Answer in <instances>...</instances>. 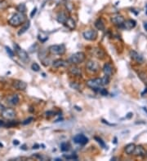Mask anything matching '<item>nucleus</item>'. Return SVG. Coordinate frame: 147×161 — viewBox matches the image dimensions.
<instances>
[{"mask_svg":"<svg viewBox=\"0 0 147 161\" xmlns=\"http://www.w3.org/2000/svg\"><path fill=\"white\" fill-rule=\"evenodd\" d=\"M109 82V77L105 75L101 78H95V79H91L88 80L86 82V85L92 88V90H100L101 86H104L108 85Z\"/></svg>","mask_w":147,"mask_h":161,"instance_id":"f257e3e1","label":"nucleus"},{"mask_svg":"<svg viewBox=\"0 0 147 161\" xmlns=\"http://www.w3.org/2000/svg\"><path fill=\"white\" fill-rule=\"evenodd\" d=\"M26 21V16L24 13L21 12H18L14 14L13 16L10 18V20H8V23L10 25L13 26V27H17L19 25H20L21 24L25 23Z\"/></svg>","mask_w":147,"mask_h":161,"instance_id":"f03ea898","label":"nucleus"},{"mask_svg":"<svg viewBox=\"0 0 147 161\" xmlns=\"http://www.w3.org/2000/svg\"><path fill=\"white\" fill-rule=\"evenodd\" d=\"M86 59V55L83 52H76L73 54L68 60V62L72 64H79L83 63Z\"/></svg>","mask_w":147,"mask_h":161,"instance_id":"7ed1b4c3","label":"nucleus"},{"mask_svg":"<svg viewBox=\"0 0 147 161\" xmlns=\"http://www.w3.org/2000/svg\"><path fill=\"white\" fill-rule=\"evenodd\" d=\"M14 48H15V50H16V52L17 54V55L19 56V58L22 61L24 62H27L29 60V55H28V53L25 50H23L22 48H20L17 44H14Z\"/></svg>","mask_w":147,"mask_h":161,"instance_id":"20e7f679","label":"nucleus"},{"mask_svg":"<svg viewBox=\"0 0 147 161\" xmlns=\"http://www.w3.org/2000/svg\"><path fill=\"white\" fill-rule=\"evenodd\" d=\"M49 51L53 55H63L65 52V47L61 45H52L49 47Z\"/></svg>","mask_w":147,"mask_h":161,"instance_id":"39448f33","label":"nucleus"},{"mask_svg":"<svg viewBox=\"0 0 147 161\" xmlns=\"http://www.w3.org/2000/svg\"><path fill=\"white\" fill-rule=\"evenodd\" d=\"M86 68L89 72L96 73L100 70V65L97 62L93 61V60H90V61H88L87 63Z\"/></svg>","mask_w":147,"mask_h":161,"instance_id":"423d86ee","label":"nucleus"},{"mask_svg":"<svg viewBox=\"0 0 147 161\" xmlns=\"http://www.w3.org/2000/svg\"><path fill=\"white\" fill-rule=\"evenodd\" d=\"M16 112L12 108H4L2 112V116L5 119L12 120L16 116Z\"/></svg>","mask_w":147,"mask_h":161,"instance_id":"0eeeda50","label":"nucleus"},{"mask_svg":"<svg viewBox=\"0 0 147 161\" xmlns=\"http://www.w3.org/2000/svg\"><path fill=\"white\" fill-rule=\"evenodd\" d=\"M83 38L86 40L88 41H94L97 39V32L94 30V29H90V30H87L83 33Z\"/></svg>","mask_w":147,"mask_h":161,"instance_id":"6e6552de","label":"nucleus"},{"mask_svg":"<svg viewBox=\"0 0 147 161\" xmlns=\"http://www.w3.org/2000/svg\"><path fill=\"white\" fill-rule=\"evenodd\" d=\"M74 142L79 145H85L88 142V138L83 134H77L73 138Z\"/></svg>","mask_w":147,"mask_h":161,"instance_id":"1a4fd4ad","label":"nucleus"},{"mask_svg":"<svg viewBox=\"0 0 147 161\" xmlns=\"http://www.w3.org/2000/svg\"><path fill=\"white\" fill-rule=\"evenodd\" d=\"M129 54H130L131 58H132L134 61H136V63H138V64L143 63V61H144L143 57H142L141 55H140L139 53H137L136 51H135V50H131Z\"/></svg>","mask_w":147,"mask_h":161,"instance_id":"9d476101","label":"nucleus"},{"mask_svg":"<svg viewBox=\"0 0 147 161\" xmlns=\"http://www.w3.org/2000/svg\"><path fill=\"white\" fill-rule=\"evenodd\" d=\"M136 25V22L134 20H124L123 24L122 27L127 30H131V29L134 28Z\"/></svg>","mask_w":147,"mask_h":161,"instance_id":"9b49d317","label":"nucleus"},{"mask_svg":"<svg viewBox=\"0 0 147 161\" xmlns=\"http://www.w3.org/2000/svg\"><path fill=\"white\" fill-rule=\"evenodd\" d=\"M12 85L15 89L18 90H25L27 87V84L25 82H23V80H15Z\"/></svg>","mask_w":147,"mask_h":161,"instance_id":"f8f14e48","label":"nucleus"},{"mask_svg":"<svg viewBox=\"0 0 147 161\" xmlns=\"http://www.w3.org/2000/svg\"><path fill=\"white\" fill-rule=\"evenodd\" d=\"M111 22L113 24H114L115 25L122 26L123 24V22H124V18L122 16H120V15H116V16H112Z\"/></svg>","mask_w":147,"mask_h":161,"instance_id":"ddd939ff","label":"nucleus"},{"mask_svg":"<svg viewBox=\"0 0 147 161\" xmlns=\"http://www.w3.org/2000/svg\"><path fill=\"white\" fill-rule=\"evenodd\" d=\"M70 16H67V14H66L65 12H59L57 14V16H56V20L57 21L59 22V23H61V24H64L66 22V20H68Z\"/></svg>","mask_w":147,"mask_h":161,"instance_id":"4468645a","label":"nucleus"},{"mask_svg":"<svg viewBox=\"0 0 147 161\" xmlns=\"http://www.w3.org/2000/svg\"><path fill=\"white\" fill-rule=\"evenodd\" d=\"M103 72H104L105 75L110 77V76L112 75V73H113V67H112V65L110 64H109V63L105 64L104 68H103Z\"/></svg>","mask_w":147,"mask_h":161,"instance_id":"2eb2a0df","label":"nucleus"},{"mask_svg":"<svg viewBox=\"0 0 147 161\" xmlns=\"http://www.w3.org/2000/svg\"><path fill=\"white\" fill-rule=\"evenodd\" d=\"M133 154L136 156H139V157H143L145 156V151L144 150V148L141 146H136L135 151L133 152Z\"/></svg>","mask_w":147,"mask_h":161,"instance_id":"dca6fc26","label":"nucleus"},{"mask_svg":"<svg viewBox=\"0 0 147 161\" xmlns=\"http://www.w3.org/2000/svg\"><path fill=\"white\" fill-rule=\"evenodd\" d=\"M68 65V62L64 60H56L53 62L52 66L54 68H61V67H66Z\"/></svg>","mask_w":147,"mask_h":161,"instance_id":"f3484780","label":"nucleus"},{"mask_svg":"<svg viewBox=\"0 0 147 161\" xmlns=\"http://www.w3.org/2000/svg\"><path fill=\"white\" fill-rule=\"evenodd\" d=\"M135 148H136V146L134 143H130L128 145H127L126 146H125V152H126V154H128V155H132L135 151Z\"/></svg>","mask_w":147,"mask_h":161,"instance_id":"a211bd4d","label":"nucleus"},{"mask_svg":"<svg viewBox=\"0 0 147 161\" xmlns=\"http://www.w3.org/2000/svg\"><path fill=\"white\" fill-rule=\"evenodd\" d=\"M65 25L67 26L70 29L73 30V29H75V27H76V24H75V21L71 17H69L68 20H66V22L65 23Z\"/></svg>","mask_w":147,"mask_h":161,"instance_id":"6ab92c4d","label":"nucleus"},{"mask_svg":"<svg viewBox=\"0 0 147 161\" xmlns=\"http://www.w3.org/2000/svg\"><path fill=\"white\" fill-rule=\"evenodd\" d=\"M29 27H30V22H29V21H27L26 23L20 28V29L19 32H18V35L20 36V35H22L23 33H25L28 30V29H29Z\"/></svg>","mask_w":147,"mask_h":161,"instance_id":"aec40b11","label":"nucleus"},{"mask_svg":"<svg viewBox=\"0 0 147 161\" xmlns=\"http://www.w3.org/2000/svg\"><path fill=\"white\" fill-rule=\"evenodd\" d=\"M9 104H12V105H17L19 104V97L18 94H13L12 96H11L8 99Z\"/></svg>","mask_w":147,"mask_h":161,"instance_id":"412c9836","label":"nucleus"},{"mask_svg":"<svg viewBox=\"0 0 147 161\" xmlns=\"http://www.w3.org/2000/svg\"><path fill=\"white\" fill-rule=\"evenodd\" d=\"M95 26L97 28L98 30H104L105 29V25H104V22L101 19H98L97 21L95 22Z\"/></svg>","mask_w":147,"mask_h":161,"instance_id":"4be33fe9","label":"nucleus"},{"mask_svg":"<svg viewBox=\"0 0 147 161\" xmlns=\"http://www.w3.org/2000/svg\"><path fill=\"white\" fill-rule=\"evenodd\" d=\"M94 55L96 57H97V58H101V59H104L105 57V53H104V51H103L101 49H99V48H97V49H95L94 50Z\"/></svg>","mask_w":147,"mask_h":161,"instance_id":"5701e85b","label":"nucleus"},{"mask_svg":"<svg viewBox=\"0 0 147 161\" xmlns=\"http://www.w3.org/2000/svg\"><path fill=\"white\" fill-rule=\"evenodd\" d=\"M70 72L71 73V74L75 75V76H77V77H81V74H82V72H81L80 68H76V67L71 68L70 69Z\"/></svg>","mask_w":147,"mask_h":161,"instance_id":"b1692460","label":"nucleus"},{"mask_svg":"<svg viewBox=\"0 0 147 161\" xmlns=\"http://www.w3.org/2000/svg\"><path fill=\"white\" fill-rule=\"evenodd\" d=\"M38 38H39V40L41 42H45L46 41L48 40V36L46 35L44 33H41L39 34Z\"/></svg>","mask_w":147,"mask_h":161,"instance_id":"393cba45","label":"nucleus"},{"mask_svg":"<svg viewBox=\"0 0 147 161\" xmlns=\"http://www.w3.org/2000/svg\"><path fill=\"white\" fill-rule=\"evenodd\" d=\"M61 151H63V152L68 151L70 150V145H69L67 142H63V143H61Z\"/></svg>","mask_w":147,"mask_h":161,"instance_id":"a878e982","label":"nucleus"},{"mask_svg":"<svg viewBox=\"0 0 147 161\" xmlns=\"http://www.w3.org/2000/svg\"><path fill=\"white\" fill-rule=\"evenodd\" d=\"M17 10L19 12H21V13H24L26 10V7H25V5L24 3H20L19 4L17 7Z\"/></svg>","mask_w":147,"mask_h":161,"instance_id":"bb28decb","label":"nucleus"},{"mask_svg":"<svg viewBox=\"0 0 147 161\" xmlns=\"http://www.w3.org/2000/svg\"><path fill=\"white\" fill-rule=\"evenodd\" d=\"M95 140L97 141L99 144H100V146H101L102 148H106V143H105V142L102 140L101 138H100V137H95Z\"/></svg>","mask_w":147,"mask_h":161,"instance_id":"cd10ccee","label":"nucleus"},{"mask_svg":"<svg viewBox=\"0 0 147 161\" xmlns=\"http://www.w3.org/2000/svg\"><path fill=\"white\" fill-rule=\"evenodd\" d=\"M7 7H8V4H7L5 0H1L0 1V10H4Z\"/></svg>","mask_w":147,"mask_h":161,"instance_id":"c85d7f7f","label":"nucleus"},{"mask_svg":"<svg viewBox=\"0 0 147 161\" xmlns=\"http://www.w3.org/2000/svg\"><path fill=\"white\" fill-rule=\"evenodd\" d=\"M31 68L33 71L34 72H39L40 70V67H39V65L37 64V63H34L32 65H31Z\"/></svg>","mask_w":147,"mask_h":161,"instance_id":"c756f323","label":"nucleus"},{"mask_svg":"<svg viewBox=\"0 0 147 161\" xmlns=\"http://www.w3.org/2000/svg\"><path fill=\"white\" fill-rule=\"evenodd\" d=\"M5 49H6V51H7V53L8 54V55L11 57V58H12V57H14V52L12 51V50H11L8 47H5Z\"/></svg>","mask_w":147,"mask_h":161,"instance_id":"7c9ffc66","label":"nucleus"},{"mask_svg":"<svg viewBox=\"0 0 147 161\" xmlns=\"http://www.w3.org/2000/svg\"><path fill=\"white\" fill-rule=\"evenodd\" d=\"M99 92L101 93V95H103V96H106L108 94V91L106 90V89H103V88H101L99 90Z\"/></svg>","mask_w":147,"mask_h":161,"instance_id":"2f4dec72","label":"nucleus"},{"mask_svg":"<svg viewBox=\"0 0 147 161\" xmlns=\"http://www.w3.org/2000/svg\"><path fill=\"white\" fill-rule=\"evenodd\" d=\"M64 157L65 159H78V156H75V155H72V156H64Z\"/></svg>","mask_w":147,"mask_h":161,"instance_id":"473e14b6","label":"nucleus"},{"mask_svg":"<svg viewBox=\"0 0 147 161\" xmlns=\"http://www.w3.org/2000/svg\"><path fill=\"white\" fill-rule=\"evenodd\" d=\"M33 120H34L33 117H29L28 119H26L25 120H24V121H23V123H22V124H29V123H30Z\"/></svg>","mask_w":147,"mask_h":161,"instance_id":"72a5a7b5","label":"nucleus"},{"mask_svg":"<svg viewBox=\"0 0 147 161\" xmlns=\"http://www.w3.org/2000/svg\"><path fill=\"white\" fill-rule=\"evenodd\" d=\"M36 12H37V7H34V8L33 9V11L31 12V13H30V17L31 18H33L35 16Z\"/></svg>","mask_w":147,"mask_h":161,"instance_id":"f704fd0d","label":"nucleus"},{"mask_svg":"<svg viewBox=\"0 0 147 161\" xmlns=\"http://www.w3.org/2000/svg\"><path fill=\"white\" fill-rule=\"evenodd\" d=\"M102 122L105 123V124H107L108 125H111V126H112V125H115V124H109V123H108V122H107L106 120H102Z\"/></svg>","mask_w":147,"mask_h":161,"instance_id":"c9c22d12","label":"nucleus"},{"mask_svg":"<svg viewBox=\"0 0 147 161\" xmlns=\"http://www.w3.org/2000/svg\"><path fill=\"white\" fill-rule=\"evenodd\" d=\"M4 125H5V123H4V121H3L2 120H0V127L4 126Z\"/></svg>","mask_w":147,"mask_h":161,"instance_id":"e433bc0d","label":"nucleus"},{"mask_svg":"<svg viewBox=\"0 0 147 161\" xmlns=\"http://www.w3.org/2000/svg\"><path fill=\"white\" fill-rule=\"evenodd\" d=\"M132 115H133V114L131 113V112H130V113H128V116H127V118H128V119H129V118H131V117L132 116Z\"/></svg>","mask_w":147,"mask_h":161,"instance_id":"4c0bfd02","label":"nucleus"},{"mask_svg":"<svg viewBox=\"0 0 147 161\" xmlns=\"http://www.w3.org/2000/svg\"><path fill=\"white\" fill-rule=\"evenodd\" d=\"M13 144H14V145H18V144H19V142H18L17 140H14V141H13Z\"/></svg>","mask_w":147,"mask_h":161,"instance_id":"58836bf2","label":"nucleus"},{"mask_svg":"<svg viewBox=\"0 0 147 161\" xmlns=\"http://www.w3.org/2000/svg\"><path fill=\"white\" fill-rule=\"evenodd\" d=\"M39 148V145H35L33 146V149H38Z\"/></svg>","mask_w":147,"mask_h":161,"instance_id":"ea45409f","label":"nucleus"},{"mask_svg":"<svg viewBox=\"0 0 147 161\" xmlns=\"http://www.w3.org/2000/svg\"><path fill=\"white\" fill-rule=\"evenodd\" d=\"M144 28H145V30L147 31V23H145V24L144 25Z\"/></svg>","mask_w":147,"mask_h":161,"instance_id":"a19ab883","label":"nucleus"},{"mask_svg":"<svg viewBox=\"0 0 147 161\" xmlns=\"http://www.w3.org/2000/svg\"><path fill=\"white\" fill-rule=\"evenodd\" d=\"M3 145L2 143H0V147H3Z\"/></svg>","mask_w":147,"mask_h":161,"instance_id":"79ce46f5","label":"nucleus"},{"mask_svg":"<svg viewBox=\"0 0 147 161\" xmlns=\"http://www.w3.org/2000/svg\"><path fill=\"white\" fill-rule=\"evenodd\" d=\"M146 7H147V4H146ZM146 14H147V11H146Z\"/></svg>","mask_w":147,"mask_h":161,"instance_id":"37998d69","label":"nucleus"},{"mask_svg":"<svg viewBox=\"0 0 147 161\" xmlns=\"http://www.w3.org/2000/svg\"><path fill=\"white\" fill-rule=\"evenodd\" d=\"M146 156H147V153H146Z\"/></svg>","mask_w":147,"mask_h":161,"instance_id":"c03bdc74","label":"nucleus"}]
</instances>
